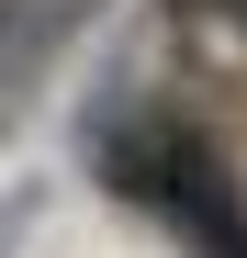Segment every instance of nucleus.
<instances>
[{
	"label": "nucleus",
	"instance_id": "nucleus-2",
	"mask_svg": "<svg viewBox=\"0 0 247 258\" xmlns=\"http://www.w3.org/2000/svg\"><path fill=\"white\" fill-rule=\"evenodd\" d=\"M90 23H101V0H0V79H12V90L45 79Z\"/></svg>",
	"mask_w": 247,
	"mask_h": 258
},
{
	"label": "nucleus",
	"instance_id": "nucleus-1",
	"mask_svg": "<svg viewBox=\"0 0 247 258\" xmlns=\"http://www.w3.org/2000/svg\"><path fill=\"white\" fill-rule=\"evenodd\" d=\"M101 180H112L124 202L169 213V225H180L202 258H247V213H236V191H225L214 146H202L180 112H135V123H101Z\"/></svg>",
	"mask_w": 247,
	"mask_h": 258
},
{
	"label": "nucleus",
	"instance_id": "nucleus-3",
	"mask_svg": "<svg viewBox=\"0 0 247 258\" xmlns=\"http://www.w3.org/2000/svg\"><path fill=\"white\" fill-rule=\"evenodd\" d=\"M214 12H225V23H247V0H214Z\"/></svg>",
	"mask_w": 247,
	"mask_h": 258
}]
</instances>
